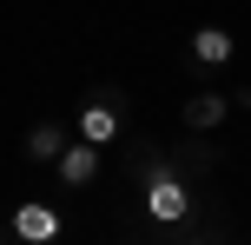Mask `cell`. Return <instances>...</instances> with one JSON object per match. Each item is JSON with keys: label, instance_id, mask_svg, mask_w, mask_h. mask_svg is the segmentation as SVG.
Masks as SVG:
<instances>
[{"label": "cell", "instance_id": "obj_1", "mask_svg": "<svg viewBox=\"0 0 251 245\" xmlns=\"http://www.w3.org/2000/svg\"><path fill=\"white\" fill-rule=\"evenodd\" d=\"M185 212H192L185 179H172V172H152V179H146V219H152V225H178Z\"/></svg>", "mask_w": 251, "mask_h": 245}, {"label": "cell", "instance_id": "obj_4", "mask_svg": "<svg viewBox=\"0 0 251 245\" xmlns=\"http://www.w3.org/2000/svg\"><path fill=\"white\" fill-rule=\"evenodd\" d=\"M100 153H106V146H93V139L66 146V153L53 159V172H60V186H93V179H100Z\"/></svg>", "mask_w": 251, "mask_h": 245}, {"label": "cell", "instance_id": "obj_2", "mask_svg": "<svg viewBox=\"0 0 251 245\" xmlns=\"http://www.w3.org/2000/svg\"><path fill=\"white\" fill-rule=\"evenodd\" d=\"M60 232H66V219L53 206H40V199H26V206L13 212V239H20V245H53Z\"/></svg>", "mask_w": 251, "mask_h": 245}, {"label": "cell", "instance_id": "obj_6", "mask_svg": "<svg viewBox=\"0 0 251 245\" xmlns=\"http://www.w3.org/2000/svg\"><path fill=\"white\" fill-rule=\"evenodd\" d=\"M225 113H231V100H225V93H192L178 119H185L192 133H212V126H225Z\"/></svg>", "mask_w": 251, "mask_h": 245}, {"label": "cell", "instance_id": "obj_8", "mask_svg": "<svg viewBox=\"0 0 251 245\" xmlns=\"http://www.w3.org/2000/svg\"><path fill=\"white\" fill-rule=\"evenodd\" d=\"M192 245H199V239H192Z\"/></svg>", "mask_w": 251, "mask_h": 245}, {"label": "cell", "instance_id": "obj_5", "mask_svg": "<svg viewBox=\"0 0 251 245\" xmlns=\"http://www.w3.org/2000/svg\"><path fill=\"white\" fill-rule=\"evenodd\" d=\"M231 53H238L231 27H199V33H192V60H199V66H225Z\"/></svg>", "mask_w": 251, "mask_h": 245}, {"label": "cell", "instance_id": "obj_7", "mask_svg": "<svg viewBox=\"0 0 251 245\" xmlns=\"http://www.w3.org/2000/svg\"><path fill=\"white\" fill-rule=\"evenodd\" d=\"M66 133H73V126H60V119H40V126L26 133V159H40V166H53V159H60L66 146H73Z\"/></svg>", "mask_w": 251, "mask_h": 245}, {"label": "cell", "instance_id": "obj_3", "mask_svg": "<svg viewBox=\"0 0 251 245\" xmlns=\"http://www.w3.org/2000/svg\"><path fill=\"white\" fill-rule=\"evenodd\" d=\"M119 126H126V119H119L113 100H86V106H79V119H73V133H79V139H93V146H113Z\"/></svg>", "mask_w": 251, "mask_h": 245}]
</instances>
